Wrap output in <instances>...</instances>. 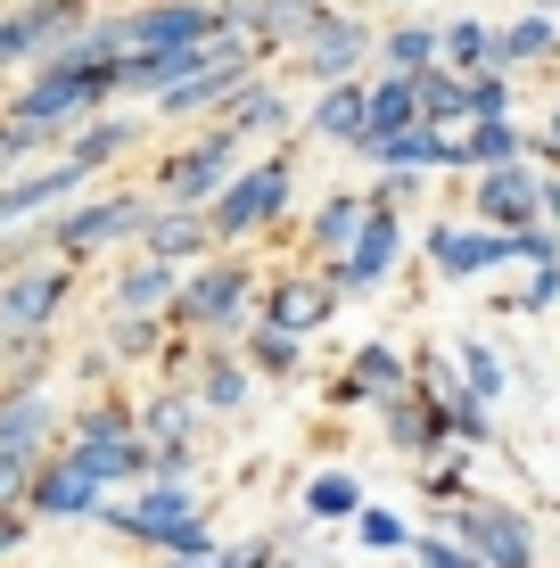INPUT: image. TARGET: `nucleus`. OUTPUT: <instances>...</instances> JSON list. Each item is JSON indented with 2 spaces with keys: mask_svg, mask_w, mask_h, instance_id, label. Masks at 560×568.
Wrapping results in <instances>:
<instances>
[{
  "mask_svg": "<svg viewBox=\"0 0 560 568\" xmlns=\"http://www.w3.org/2000/svg\"><path fill=\"white\" fill-rule=\"evenodd\" d=\"M0 454H17V462H50V404L33 396L26 379L0 387Z\"/></svg>",
  "mask_w": 560,
  "mask_h": 568,
  "instance_id": "obj_19",
  "label": "nucleus"
},
{
  "mask_svg": "<svg viewBox=\"0 0 560 568\" xmlns=\"http://www.w3.org/2000/svg\"><path fill=\"white\" fill-rule=\"evenodd\" d=\"M108 346L115 355H157V313H115Z\"/></svg>",
  "mask_w": 560,
  "mask_h": 568,
  "instance_id": "obj_42",
  "label": "nucleus"
},
{
  "mask_svg": "<svg viewBox=\"0 0 560 568\" xmlns=\"http://www.w3.org/2000/svg\"><path fill=\"white\" fill-rule=\"evenodd\" d=\"M355 511H363V486H355V469H322V478L305 486V519L338 527V519H355Z\"/></svg>",
  "mask_w": 560,
  "mask_h": 568,
  "instance_id": "obj_31",
  "label": "nucleus"
},
{
  "mask_svg": "<svg viewBox=\"0 0 560 568\" xmlns=\"http://www.w3.org/2000/svg\"><path fill=\"white\" fill-rule=\"evenodd\" d=\"M511 67H478L470 74V115H511V83H503Z\"/></svg>",
  "mask_w": 560,
  "mask_h": 568,
  "instance_id": "obj_43",
  "label": "nucleus"
},
{
  "mask_svg": "<svg viewBox=\"0 0 560 568\" xmlns=\"http://www.w3.org/2000/svg\"><path fill=\"white\" fill-rule=\"evenodd\" d=\"M413 83H420V124H470V74H454L446 58H437Z\"/></svg>",
  "mask_w": 560,
  "mask_h": 568,
  "instance_id": "obj_24",
  "label": "nucleus"
},
{
  "mask_svg": "<svg viewBox=\"0 0 560 568\" xmlns=\"http://www.w3.org/2000/svg\"><path fill=\"white\" fill-rule=\"evenodd\" d=\"M141 247H149V256L190 264L198 247H215V214H206V206H165V199H157V214H149V231H141Z\"/></svg>",
  "mask_w": 560,
  "mask_h": 568,
  "instance_id": "obj_21",
  "label": "nucleus"
},
{
  "mask_svg": "<svg viewBox=\"0 0 560 568\" xmlns=\"http://www.w3.org/2000/svg\"><path fill=\"white\" fill-rule=\"evenodd\" d=\"M363 206H371V199H355V190L322 199V214H314V247H330V256H338V247H346V240L363 231Z\"/></svg>",
  "mask_w": 560,
  "mask_h": 568,
  "instance_id": "obj_36",
  "label": "nucleus"
},
{
  "mask_svg": "<svg viewBox=\"0 0 560 568\" xmlns=\"http://www.w3.org/2000/svg\"><path fill=\"white\" fill-rule=\"evenodd\" d=\"M404 124H420V83L388 67L371 83V141H379V132H404Z\"/></svg>",
  "mask_w": 560,
  "mask_h": 568,
  "instance_id": "obj_29",
  "label": "nucleus"
},
{
  "mask_svg": "<svg viewBox=\"0 0 560 568\" xmlns=\"http://www.w3.org/2000/svg\"><path fill=\"white\" fill-rule=\"evenodd\" d=\"M552 297H560V264H536V281H528V297H519L511 313H552Z\"/></svg>",
  "mask_w": 560,
  "mask_h": 568,
  "instance_id": "obj_45",
  "label": "nucleus"
},
{
  "mask_svg": "<svg viewBox=\"0 0 560 568\" xmlns=\"http://www.w3.org/2000/svg\"><path fill=\"white\" fill-rule=\"evenodd\" d=\"M461 387H470V396H503V355H495L487 338H461Z\"/></svg>",
  "mask_w": 560,
  "mask_h": 568,
  "instance_id": "obj_38",
  "label": "nucleus"
},
{
  "mask_svg": "<svg viewBox=\"0 0 560 568\" xmlns=\"http://www.w3.org/2000/svg\"><path fill=\"white\" fill-rule=\"evenodd\" d=\"M528 9H560V0H528Z\"/></svg>",
  "mask_w": 560,
  "mask_h": 568,
  "instance_id": "obj_52",
  "label": "nucleus"
},
{
  "mask_svg": "<svg viewBox=\"0 0 560 568\" xmlns=\"http://www.w3.org/2000/svg\"><path fill=\"white\" fill-rule=\"evenodd\" d=\"M83 17H91L83 0H17V9L0 17V74L9 67H42L58 42L83 33Z\"/></svg>",
  "mask_w": 560,
  "mask_h": 568,
  "instance_id": "obj_4",
  "label": "nucleus"
},
{
  "mask_svg": "<svg viewBox=\"0 0 560 568\" xmlns=\"http://www.w3.org/2000/svg\"><path fill=\"white\" fill-rule=\"evenodd\" d=\"M58 297H67V272H58V264H17L9 281H0V346L42 338Z\"/></svg>",
  "mask_w": 560,
  "mask_h": 568,
  "instance_id": "obj_11",
  "label": "nucleus"
},
{
  "mask_svg": "<svg viewBox=\"0 0 560 568\" xmlns=\"http://www.w3.org/2000/svg\"><path fill=\"white\" fill-rule=\"evenodd\" d=\"M371 50H379V42L363 33V17H346V9H322L314 26L297 33V67L314 74V83H346Z\"/></svg>",
  "mask_w": 560,
  "mask_h": 568,
  "instance_id": "obj_12",
  "label": "nucleus"
},
{
  "mask_svg": "<svg viewBox=\"0 0 560 568\" xmlns=\"http://www.w3.org/2000/svg\"><path fill=\"white\" fill-rule=\"evenodd\" d=\"M83 469H100L108 486H124V478H149V445H141V428L124 420V404H91L83 413V437L67 445Z\"/></svg>",
  "mask_w": 560,
  "mask_h": 568,
  "instance_id": "obj_7",
  "label": "nucleus"
},
{
  "mask_svg": "<svg viewBox=\"0 0 560 568\" xmlns=\"http://www.w3.org/2000/svg\"><path fill=\"white\" fill-rule=\"evenodd\" d=\"M396 247H404L396 199H371V206H363V231L330 256V288H338V297H346V288H355V297H363V288H379L396 272Z\"/></svg>",
  "mask_w": 560,
  "mask_h": 568,
  "instance_id": "obj_5",
  "label": "nucleus"
},
{
  "mask_svg": "<svg viewBox=\"0 0 560 568\" xmlns=\"http://www.w3.org/2000/svg\"><path fill=\"white\" fill-rule=\"evenodd\" d=\"M132 141H141V124H132V115H83V132L67 141V156L100 173V165H115V156H124Z\"/></svg>",
  "mask_w": 560,
  "mask_h": 568,
  "instance_id": "obj_26",
  "label": "nucleus"
},
{
  "mask_svg": "<svg viewBox=\"0 0 560 568\" xmlns=\"http://www.w3.org/2000/svg\"><path fill=\"white\" fill-rule=\"evenodd\" d=\"M454 536L470 544L487 568H536V527L528 511H511V503H454Z\"/></svg>",
  "mask_w": 560,
  "mask_h": 568,
  "instance_id": "obj_6",
  "label": "nucleus"
},
{
  "mask_svg": "<svg viewBox=\"0 0 560 568\" xmlns=\"http://www.w3.org/2000/svg\"><path fill=\"white\" fill-rule=\"evenodd\" d=\"M223 33V0H149L124 17V50H182V42H215Z\"/></svg>",
  "mask_w": 560,
  "mask_h": 568,
  "instance_id": "obj_10",
  "label": "nucleus"
},
{
  "mask_svg": "<svg viewBox=\"0 0 560 568\" xmlns=\"http://www.w3.org/2000/svg\"><path fill=\"white\" fill-rule=\"evenodd\" d=\"M314 132H322V141L363 149V141H371V83H363V74H346V83H322V100H314Z\"/></svg>",
  "mask_w": 560,
  "mask_h": 568,
  "instance_id": "obj_20",
  "label": "nucleus"
},
{
  "mask_svg": "<svg viewBox=\"0 0 560 568\" xmlns=\"http://www.w3.org/2000/svg\"><path fill=\"white\" fill-rule=\"evenodd\" d=\"M115 536L149 544V552H215V527L198 519V503H190L182 478H141V495L132 503H108L100 511Z\"/></svg>",
  "mask_w": 560,
  "mask_h": 568,
  "instance_id": "obj_1",
  "label": "nucleus"
},
{
  "mask_svg": "<svg viewBox=\"0 0 560 568\" xmlns=\"http://www.w3.org/2000/svg\"><path fill=\"white\" fill-rule=\"evenodd\" d=\"M288 182H297V173H288V156L240 165V173L223 182V199L206 206V214H215V240H247V231H264V223L288 206Z\"/></svg>",
  "mask_w": 560,
  "mask_h": 568,
  "instance_id": "obj_3",
  "label": "nucleus"
},
{
  "mask_svg": "<svg viewBox=\"0 0 560 568\" xmlns=\"http://www.w3.org/2000/svg\"><path fill=\"white\" fill-rule=\"evenodd\" d=\"M536 58H560V26H552V9H528L519 26H503V50H495V67H536Z\"/></svg>",
  "mask_w": 560,
  "mask_h": 568,
  "instance_id": "obj_28",
  "label": "nucleus"
},
{
  "mask_svg": "<svg viewBox=\"0 0 560 568\" xmlns=\"http://www.w3.org/2000/svg\"><path fill=\"white\" fill-rule=\"evenodd\" d=\"M26 519H33L26 503H0V560H9L17 544H26Z\"/></svg>",
  "mask_w": 560,
  "mask_h": 568,
  "instance_id": "obj_47",
  "label": "nucleus"
},
{
  "mask_svg": "<svg viewBox=\"0 0 560 568\" xmlns=\"http://www.w3.org/2000/svg\"><path fill=\"white\" fill-rule=\"evenodd\" d=\"M33 469H42V462H17V454H0V503H26Z\"/></svg>",
  "mask_w": 560,
  "mask_h": 568,
  "instance_id": "obj_46",
  "label": "nucleus"
},
{
  "mask_svg": "<svg viewBox=\"0 0 560 568\" xmlns=\"http://www.w3.org/2000/svg\"><path fill=\"white\" fill-rule=\"evenodd\" d=\"M495 50H503V33H495V26H470V17H461V26H446V67H454V74L495 67Z\"/></svg>",
  "mask_w": 560,
  "mask_h": 568,
  "instance_id": "obj_34",
  "label": "nucleus"
},
{
  "mask_svg": "<svg viewBox=\"0 0 560 568\" xmlns=\"http://www.w3.org/2000/svg\"><path fill=\"white\" fill-rule=\"evenodd\" d=\"M190 469V445H157V454H149V478H182Z\"/></svg>",
  "mask_w": 560,
  "mask_h": 568,
  "instance_id": "obj_48",
  "label": "nucleus"
},
{
  "mask_svg": "<svg viewBox=\"0 0 560 568\" xmlns=\"http://www.w3.org/2000/svg\"><path fill=\"white\" fill-rule=\"evenodd\" d=\"M544 214H552V223H560V182H552V173H544Z\"/></svg>",
  "mask_w": 560,
  "mask_h": 568,
  "instance_id": "obj_51",
  "label": "nucleus"
},
{
  "mask_svg": "<svg viewBox=\"0 0 560 568\" xmlns=\"http://www.w3.org/2000/svg\"><path fill=\"white\" fill-rule=\"evenodd\" d=\"M240 173V132H206V141H190V149H173L165 165H157V199L165 206H215L223 199V182Z\"/></svg>",
  "mask_w": 560,
  "mask_h": 568,
  "instance_id": "obj_2",
  "label": "nucleus"
},
{
  "mask_svg": "<svg viewBox=\"0 0 560 568\" xmlns=\"http://www.w3.org/2000/svg\"><path fill=\"white\" fill-rule=\"evenodd\" d=\"M470 199H478V223L528 231V223H544V173H536L528 156H511V165H478Z\"/></svg>",
  "mask_w": 560,
  "mask_h": 568,
  "instance_id": "obj_8",
  "label": "nucleus"
},
{
  "mask_svg": "<svg viewBox=\"0 0 560 568\" xmlns=\"http://www.w3.org/2000/svg\"><path fill=\"white\" fill-rule=\"evenodd\" d=\"M206 404H198V387H190V396H157L149 404V437L157 445H190V420H198Z\"/></svg>",
  "mask_w": 560,
  "mask_h": 568,
  "instance_id": "obj_37",
  "label": "nucleus"
},
{
  "mask_svg": "<svg viewBox=\"0 0 560 568\" xmlns=\"http://www.w3.org/2000/svg\"><path fill=\"white\" fill-rule=\"evenodd\" d=\"M223 124L240 132V141H256V132H281V124H288V100H281L273 83H247L240 100L223 108Z\"/></svg>",
  "mask_w": 560,
  "mask_h": 568,
  "instance_id": "obj_30",
  "label": "nucleus"
},
{
  "mask_svg": "<svg viewBox=\"0 0 560 568\" xmlns=\"http://www.w3.org/2000/svg\"><path fill=\"white\" fill-rule=\"evenodd\" d=\"M149 214H157V199H100V206H74L67 223L50 231L58 240V256H91V247H108V240H132V231H149Z\"/></svg>",
  "mask_w": 560,
  "mask_h": 568,
  "instance_id": "obj_13",
  "label": "nucleus"
},
{
  "mask_svg": "<svg viewBox=\"0 0 560 568\" xmlns=\"http://www.w3.org/2000/svg\"><path fill=\"white\" fill-rule=\"evenodd\" d=\"M379 50H388L396 74H420V67H437V58H446V26H396Z\"/></svg>",
  "mask_w": 560,
  "mask_h": 568,
  "instance_id": "obj_32",
  "label": "nucleus"
},
{
  "mask_svg": "<svg viewBox=\"0 0 560 568\" xmlns=\"http://www.w3.org/2000/svg\"><path fill=\"white\" fill-rule=\"evenodd\" d=\"M536 149H544L552 165H560V108H552V124H544V141H536Z\"/></svg>",
  "mask_w": 560,
  "mask_h": 568,
  "instance_id": "obj_50",
  "label": "nucleus"
},
{
  "mask_svg": "<svg viewBox=\"0 0 560 568\" xmlns=\"http://www.w3.org/2000/svg\"><path fill=\"white\" fill-rule=\"evenodd\" d=\"M355 536L371 544V552H413V527H404V511H379V503H363V511H355Z\"/></svg>",
  "mask_w": 560,
  "mask_h": 568,
  "instance_id": "obj_40",
  "label": "nucleus"
},
{
  "mask_svg": "<svg viewBox=\"0 0 560 568\" xmlns=\"http://www.w3.org/2000/svg\"><path fill=\"white\" fill-rule=\"evenodd\" d=\"M511 156H528V132L511 124V115H470V132H461V165H511Z\"/></svg>",
  "mask_w": 560,
  "mask_h": 568,
  "instance_id": "obj_25",
  "label": "nucleus"
},
{
  "mask_svg": "<svg viewBox=\"0 0 560 568\" xmlns=\"http://www.w3.org/2000/svg\"><path fill=\"white\" fill-rule=\"evenodd\" d=\"M379 413H388V445H396V454H437V445L454 437V413H446L437 396L420 404V387H404V396H388Z\"/></svg>",
  "mask_w": 560,
  "mask_h": 568,
  "instance_id": "obj_18",
  "label": "nucleus"
},
{
  "mask_svg": "<svg viewBox=\"0 0 560 568\" xmlns=\"http://www.w3.org/2000/svg\"><path fill=\"white\" fill-rule=\"evenodd\" d=\"M429 264L446 272V281L495 272V264H511V231H495V223H470V231H429Z\"/></svg>",
  "mask_w": 560,
  "mask_h": 568,
  "instance_id": "obj_17",
  "label": "nucleus"
},
{
  "mask_svg": "<svg viewBox=\"0 0 560 568\" xmlns=\"http://www.w3.org/2000/svg\"><path fill=\"white\" fill-rule=\"evenodd\" d=\"M149 568H215V552H157Z\"/></svg>",
  "mask_w": 560,
  "mask_h": 568,
  "instance_id": "obj_49",
  "label": "nucleus"
},
{
  "mask_svg": "<svg viewBox=\"0 0 560 568\" xmlns=\"http://www.w3.org/2000/svg\"><path fill=\"white\" fill-rule=\"evenodd\" d=\"M281 568H297V560H281Z\"/></svg>",
  "mask_w": 560,
  "mask_h": 568,
  "instance_id": "obj_53",
  "label": "nucleus"
},
{
  "mask_svg": "<svg viewBox=\"0 0 560 568\" xmlns=\"http://www.w3.org/2000/svg\"><path fill=\"white\" fill-rule=\"evenodd\" d=\"M404 387H413V371H404L396 346H355V371H346V396L355 404H388Z\"/></svg>",
  "mask_w": 560,
  "mask_h": 568,
  "instance_id": "obj_23",
  "label": "nucleus"
},
{
  "mask_svg": "<svg viewBox=\"0 0 560 568\" xmlns=\"http://www.w3.org/2000/svg\"><path fill=\"white\" fill-rule=\"evenodd\" d=\"M173 313H182L190 329H240V322H247V272H240V264L190 272L182 297H173Z\"/></svg>",
  "mask_w": 560,
  "mask_h": 568,
  "instance_id": "obj_14",
  "label": "nucleus"
},
{
  "mask_svg": "<svg viewBox=\"0 0 560 568\" xmlns=\"http://www.w3.org/2000/svg\"><path fill=\"white\" fill-rule=\"evenodd\" d=\"M83 173H91V165L58 156V165H42V173H17V182H0V231H9V223H26V214H50V206H67L74 190H83Z\"/></svg>",
  "mask_w": 560,
  "mask_h": 568,
  "instance_id": "obj_16",
  "label": "nucleus"
},
{
  "mask_svg": "<svg viewBox=\"0 0 560 568\" xmlns=\"http://www.w3.org/2000/svg\"><path fill=\"white\" fill-rule=\"evenodd\" d=\"M413 560H420V568H487L461 536H413Z\"/></svg>",
  "mask_w": 560,
  "mask_h": 568,
  "instance_id": "obj_41",
  "label": "nucleus"
},
{
  "mask_svg": "<svg viewBox=\"0 0 560 568\" xmlns=\"http://www.w3.org/2000/svg\"><path fill=\"white\" fill-rule=\"evenodd\" d=\"M67 124H50V115H26V108H9L0 115V165H17V156H33V149H50Z\"/></svg>",
  "mask_w": 560,
  "mask_h": 568,
  "instance_id": "obj_35",
  "label": "nucleus"
},
{
  "mask_svg": "<svg viewBox=\"0 0 560 568\" xmlns=\"http://www.w3.org/2000/svg\"><path fill=\"white\" fill-rule=\"evenodd\" d=\"M26 511L33 519H100L108 511V478L83 469L74 454H50L42 469H33V486H26Z\"/></svg>",
  "mask_w": 560,
  "mask_h": 568,
  "instance_id": "obj_9",
  "label": "nucleus"
},
{
  "mask_svg": "<svg viewBox=\"0 0 560 568\" xmlns=\"http://www.w3.org/2000/svg\"><path fill=\"white\" fill-rule=\"evenodd\" d=\"M322 17V0H223V26L231 33H247L256 50H273V42H288L297 50V33Z\"/></svg>",
  "mask_w": 560,
  "mask_h": 568,
  "instance_id": "obj_15",
  "label": "nucleus"
},
{
  "mask_svg": "<svg viewBox=\"0 0 560 568\" xmlns=\"http://www.w3.org/2000/svg\"><path fill=\"white\" fill-rule=\"evenodd\" d=\"M247 355H256V371H273V379H297V329L264 322L256 338H247Z\"/></svg>",
  "mask_w": 560,
  "mask_h": 568,
  "instance_id": "obj_39",
  "label": "nucleus"
},
{
  "mask_svg": "<svg viewBox=\"0 0 560 568\" xmlns=\"http://www.w3.org/2000/svg\"><path fill=\"white\" fill-rule=\"evenodd\" d=\"M173 297H182L173 256H149V247H141V264H124V281H115V313H157Z\"/></svg>",
  "mask_w": 560,
  "mask_h": 568,
  "instance_id": "obj_22",
  "label": "nucleus"
},
{
  "mask_svg": "<svg viewBox=\"0 0 560 568\" xmlns=\"http://www.w3.org/2000/svg\"><path fill=\"white\" fill-rule=\"evenodd\" d=\"M198 404H206V413H240V404H247V371L231 355H206L198 363Z\"/></svg>",
  "mask_w": 560,
  "mask_h": 568,
  "instance_id": "obj_33",
  "label": "nucleus"
},
{
  "mask_svg": "<svg viewBox=\"0 0 560 568\" xmlns=\"http://www.w3.org/2000/svg\"><path fill=\"white\" fill-rule=\"evenodd\" d=\"M330 305H338V288L330 281H281L273 288V305H264V322H281V329H314V322H330Z\"/></svg>",
  "mask_w": 560,
  "mask_h": 568,
  "instance_id": "obj_27",
  "label": "nucleus"
},
{
  "mask_svg": "<svg viewBox=\"0 0 560 568\" xmlns=\"http://www.w3.org/2000/svg\"><path fill=\"white\" fill-rule=\"evenodd\" d=\"M446 413H454V437H461V445H487V396H470V387H461Z\"/></svg>",
  "mask_w": 560,
  "mask_h": 568,
  "instance_id": "obj_44",
  "label": "nucleus"
}]
</instances>
